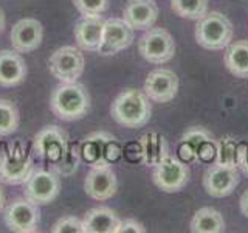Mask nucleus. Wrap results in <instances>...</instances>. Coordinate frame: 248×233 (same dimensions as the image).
Listing matches in <instances>:
<instances>
[{"instance_id":"obj_22","label":"nucleus","mask_w":248,"mask_h":233,"mask_svg":"<svg viewBox=\"0 0 248 233\" xmlns=\"http://www.w3.org/2000/svg\"><path fill=\"white\" fill-rule=\"evenodd\" d=\"M141 157L147 166H155L165 157L169 155V146L166 140L160 134H144L140 138Z\"/></svg>"},{"instance_id":"obj_31","label":"nucleus","mask_w":248,"mask_h":233,"mask_svg":"<svg viewBox=\"0 0 248 233\" xmlns=\"http://www.w3.org/2000/svg\"><path fill=\"white\" fill-rule=\"evenodd\" d=\"M129 232H132V233H144L146 229H144L143 224H140L135 219H124V221H121L116 233H129Z\"/></svg>"},{"instance_id":"obj_33","label":"nucleus","mask_w":248,"mask_h":233,"mask_svg":"<svg viewBox=\"0 0 248 233\" xmlns=\"http://www.w3.org/2000/svg\"><path fill=\"white\" fill-rule=\"evenodd\" d=\"M3 30H5V14L0 10V33H3Z\"/></svg>"},{"instance_id":"obj_6","label":"nucleus","mask_w":248,"mask_h":233,"mask_svg":"<svg viewBox=\"0 0 248 233\" xmlns=\"http://www.w3.org/2000/svg\"><path fill=\"white\" fill-rule=\"evenodd\" d=\"M152 181L165 193H177L183 190L189 181V168L183 160H178L172 155L163 159L154 166Z\"/></svg>"},{"instance_id":"obj_16","label":"nucleus","mask_w":248,"mask_h":233,"mask_svg":"<svg viewBox=\"0 0 248 233\" xmlns=\"http://www.w3.org/2000/svg\"><path fill=\"white\" fill-rule=\"evenodd\" d=\"M11 45L19 53H31L42 44L44 27L37 19L27 17L14 23L11 30Z\"/></svg>"},{"instance_id":"obj_11","label":"nucleus","mask_w":248,"mask_h":233,"mask_svg":"<svg viewBox=\"0 0 248 233\" xmlns=\"http://www.w3.org/2000/svg\"><path fill=\"white\" fill-rule=\"evenodd\" d=\"M239 185L237 166H227L214 163L203 174V188L213 198H225Z\"/></svg>"},{"instance_id":"obj_35","label":"nucleus","mask_w":248,"mask_h":233,"mask_svg":"<svg viewBox=\"0 0 248 233\" xmlns=\"http://www.w3.org/2000/svg\"><path fill=\"white\" fill-rule=\"evenodd\" d=\"M3 202H5V198H3L2 190H0V212H2V208H3Z\"/></svg>"},{"instance_id":"obj_3","label":"nucleus","mask_w":248,"mask_h":233,"mask_svg":"<svg viewBox=\"0 0 248 233\" xmlns=\"http://www.w3.org/2000/svg\"><path fill=\"white\" fill-rule=\"evenodd\" d=\"M196 41L205 50H223L232 41V23L219 11L206 13L197 20Z\"/></svg>"},{"instance_id":"obj_5","label":"nucleus","mask_w":248,"mask_h":233,"mask_svg":"<svg viewBox=\"0 0 248 233\" xmlns=\"http://www.w3.org/2000/svg\"><path fill=\"white\" fill-rule=\"evenodd\" d=\"M138 51L151 64H166L175 54V42L165 28L151 27L140 37Z\"/></svg>"},{"instance_id":"obj_29","label":"nucleus","mask_w":248,"mask_h":233,"mask_svg":"<svg viewBox=\"0 0 248 233\" xmlns=\"http://www.w3.org/2000/svg\"><path fill=\"white\" fill-rule=\"evenodd\" d=\"M73 5L82 16H101L108 8V0H73Z\"/></svg>"},{"instance_id":"obj_12","label":"nucleus","mask_w":248,"mask_h":233,"mask_svg":"<svg viewBox=\"0 0 248 233\" xmlns=\"http://www.w3.org/2000/svg\"><path fill=\"white\" fill-rule=\"evenodd\" d=\"M134 31L135 30L124 19H107L104 25L103 44H101L98 53L101 56H112V54L127 49L134 42Z\"/></svg>"},{"instance_id":"obj_30","label":"nucleus","mask_w":248,"mask_h":233,"mask_svg":"<svg viewBox=\"0 0 248 233\" xmlns=\"http://www.w3.org/2000/svg\"><path fill=\"white\" fill-rule=\"evenodd\" d=\"M53 233H84V224L75 216H65L51 227Z\"/></svg>"},{"instance_id":"obj_25","label":"nucleus","mask_w":248,"mask_h":233,"mask_svg":"<svg viewBox=\"0 0 248 233\" xmlns=\"http://www.w3.org/2000/svg\"><path fill=\"white\" fill-rule=\"evenodd\" d=\"M170 8L178 17L199 20L208 13V0H170Z\"/></svg>"},{"instance_id":"obj_23","label":"nucleus","mask_w":248,"mask_h":233,"mask_svg":"<svg viewBox=\"0 0 248 233\" xmlns=\"http://www.w3.org/2000/svg\"><path fill=\"white\" fill-rule=\"evenodd\" d=\"M192 233H222L225 232L223 216L211 207H203L194 213L191 219Z\"/></svg>"},{"instance_id":"obj_2","label":"nucleus","mask_w":248,"mask_h":233,"mask_svg":"<svg viewBox=\"0 0 248 233\" xmlns=\"http://www.w3.org/2000/svg\"><path fill=\"white\" fill-rule=\"evenodd\" d=\"M51 112L64 121H76L87 115L90 109L89 90L79 83H62L50 97Z\"/></svg>"},{"instance_id":"obj_28","label":"nucleus","mask_w":248,"mask_h":233,"mask_svg":"<svg viewBox=\"0 0 248 233\" xmlns=\"http://www.w3.org/2000/svg\"><path fill=\"white\" fill-rule=\"evenodd\" d=\"M236 148L237 142L232 137H225L220 142H217V152L214 163L227 166H237L236 165Z\"/></svg>"},{"instance_id":"obj_26","label":"nucleus","mask_w":248,"mask_h":233,"mask_svg":"<svg viewBox=\"0 0 248 233\" xmlns=\"http://www.w3.org/2000/svg\"><path fill=\"white\" fill-rule=\"evenodd\" d=\"M19 111L10 100H0V137L11 135L19 128Z\"/></svg>"},{"instance_id":"obj_8","label":"nucleus","mask_w":248,"mask_h":233,"mask_svg":"<svg viewBox=\"0 0 248 233\" xmlns=\"http://www.w3.org/2000/svg\"><path fill=\"white\" fill-rule=\"evenodd\" d=\"M61 182L54 171L37 169L23 183V194L25 198L34 202L36 205H46L59 196Z\"/></svg>"},{"instance_id":"obj_9","label":"nucleus","mask_w":248,"mask_h":233,"mask_svg":"<svg viewBox=\"0 0 248 233\" xmlns=\"http://www.w3.org/2000/svg\"><path fill=\"white\" fill-rule=\"evenodd\" d=\"M41 222L39 205L27 198L14 199L5 210V224L11 232L31 233L36 232Z\"/></svg>"},{"instance_id":"obj_15","label":"nucleus","mask_w":248,"mask_h":233,"mask_svg":"<svg viewBox=\"0 0 248 233\" xmlns=\"http://www.w3.org/2000/svg\"><path fill=\"white\" fill-rule=\"evenodd\" d=\"M118 190V181L110 166H90L85 176L84 191L95 200H107L115 196Z\"/></svg>"},{"instance_id":"obj_21","label":"nucleus","mask_w":248,"mask_h":233,"mask_svg":"<svg viewBox=\"0 0 248 233\" xmlns=\"http://www.w3.org/2000/svg\"><path fill=\"white\" fill-rule=\"evenodd\" d=\"M223 62L231 75L236 78H248V41L240 39V41L231 42L223 54Z\"/></svg>"},{"instance_id":"obj_7","label":"nucleus","mask_w":248,"mask_h":233,"mask_svg":"<svg viewBox=\"0 0 248 233\" xmlns=\"http://www.w3.org/2000/svg\"><path fill=\"white\" fill-rule=\"evenodd\" d=\"M50 73L61 83H76L84 72V54L72 45L61 47L48 61Z\"/></svg>"},{"instance_id":"obj_34","label":"nucleus","mask_w":248,"mask_h":233,"mask_svg":"<svg viewBox=\"0 0 248 233\" xmlns=\"http://www.w3.org/2000/svg\"><path fill=\"white\" fill-rule=\"evenodd\" d=\"M244 171V174L248 177V152H247V159H245V162H244V165H242V168H240Z\"/></svg>"},{"instance_id":"obj_27","label":"nucleus","mask_w":248,"mask_h":233,"mask_svg":"<svg viewBox=\"0 0 248 233\" xmlns=\"http://www.w3.org/2000/svg\"><path fill=\"white\" fill-rule=\"evenodd\" d=\"M81 162V152H79V146L76 145H68L67 152L62 155V157L56 162L51 163V169L56 173L58 176L62 177H70L73 176L78 171V165Z\"/></svg>"},{"instance_id":"obj_24","label":"nucleus","mask_w":248,"mask_h":233,"mask_svg":"<svg viewBox=\"0 0 248 233\" xmlns=\"http://www.w3.org/2000/svg\"><path fill=\"white\" fill-rule=\"evenodd\" d=\"M211 140L209 132L202 128H191L185 132L180 140V146H178V152L183 162L189 160H199V151L200 148Z\"/></svg>"},{"instance_id":"obj_18","label":"nucleus","mask_w":248,"mask_h":233,"mask_svg":"<svg viewBox=\"0 0 248 233\" xmlns=\"http://www.w3.org/2000/svg\"><path fill=\"white\" fill-rule=\"evenodd\" d=\"M157 17L158 6L154 0H129L123 10V19L134 30H149Z\"/></svg>"},{"instance_id":"obj_20","label":"nucleus","mask_w":248,"mask_h":233,"mask_svg":"<svg viewBox=\"0 0 248 233\" xmlns=\"http://www.w3.org/2000/svg\"><path fill=\"white\" fill-rule=\"evenodd\" d=\"M120 217L112 208L95 207L84 215V233H116Z\"/></svg>"},{"instance_id":"obj_14","label":"nucleus","mask_w":248,"mask_h":233,"mask_svg":"<svg viewBox=\"0 0 248 233\" xmlns=\"http://www.w3.org/2000/svg\"><path fill=\"white\" fill-rule=\"evenodd\" d=\"M33 171V159L28 154H16L8 151L0 152V182L6 185L25 183Z\"/></svg>"},{"instance_id":"obj_13","label":"nucleus","mask_w":248,"mask_h":233,"mask_svg":"<svg viewBox=\"0 0 248 233\" xmlns=\"http://www.w3.org/2000/svg\"><path fill=\"white\" fill-rule=\"evenodd\" d=\"M144 93L155 103H169L178 92V78L169 68H157L147 75L144 81Z\"/></svg>"},{"instance_id":"obj_4","label":"nucleus","mask_w":248,"mask_h":233,"mask_svg":"<svg viewBox=\"0 0 248 233\" xmlns=\"http://www.w3.org/2000/svg\"><path fill=\"white\" fill-rule=\"evenodd\" d=\"M81 159L90 166H110L121 157V145L106 131L93 132L79 145Z\"/></svg>"},{"instance_id":"obj_19","label":"nucleus","mask_w":248,"mask_h":233,"mask_svg":"<svg viewBox=\"0 0 248 233\" xmlns=\"http://www.w3.org/2000/svg\"><path fill=\"white\" fill-rule=\"evenodd\" d=\"M27 64L19 51H0V87H16L27 78Z\"/></svg>"},{"instance_id":"obj_17","label":"nucleus","mask_w":248,"mask_h":233,"mask_svg":"<svg viewBox=\"0 0 248 233\" xmlns=\"http://www.w3.org/2000/svg\"><path fill=\"white\" fill-rule=\"evenodd\" d=\"M106 20L101 16H82L75 23V39L79 49L85 51H98L103 44Z\"/></svg>"},{"instance_id":"obj_10","label":"nucleus","mask_w":248,"mask_h":233,"mask_svg":"<svg viewBox=\"0 0 248 233\" xmlns=\"http://www.w3.org/2000/svg\"><path fill=\"white\" fill-rule=\"evenodd\" d=\"M68 150V135L67 132L56 126L50 124L45 126L34 135L33 140V151L39 159L48 160L50 163L59 160Z\"/></svg>"},{"instance_id":"obj_32","label":"nucleus","mask_w":248,"mask_h":233,"mask_svg":"<svg viewBox=\"0 0 248 233\" xmlns=\"http://www.w3.org/2000/svg\"><path fill=\"white\" fill-rule=\"evenodd\" d=\"M239 205H240V212H242V215H244L245 217H248V190L244 191V194L240 196Z\"/></svg>"},{"instance_id":"obj_1","label":"nucleus","mask_w":248,"mask_h":233,"mask_svg":"<svg viewBox=\"0 0 248 233\" xmlns=\"http://www.w3.org/2000/svg\"><path fill=\"white\" fill-rule=\"evenodd\" d=\"M152 106L144 90L126 89L113 100L110 106L112 118L124 128L137 129L151 120Z\"/></svg>"}]
</instances>
